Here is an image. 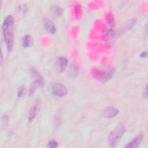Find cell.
<instances>
[{
  "label": "cell",
  "mask_w": 148,
  "mask_h": 148,
  "mask_svg": "<svg viewBox=\"0 0 148 148\" xmlns=\"http://www.w3.org/2000/svg\"><path fill=\"white\" fill-rule=\"evenodd\" d=\"M24 91H25V88H24V87H20V88L18 89V91H17V96H18V97H21V96L24 94Z\"/></svg>",
  "instance_id": "2e32d148"
},
{
  "label": "cell",
  "mask_w": 148,
  "mask_h": 148,
  "mask_svg": "<svg viewBox=\"0 0 148 148\" xmlns=\"http://www.w3.org/2000/svg\"><path fill=\"white\" fill-rule=\"evenodd\" d=\"M119 113V111L117 109L113 107H108L103 111V116L106 118H112L117 116Z\"/></svg>",
  "instance_id": "30bf717a"
},
{
  "label": "cell",
  "mask_w": 148,
  "mask_h": 148,
  "mask_svg": "<svg viewBox=\"0 0 148 148\" xmlns=\"http://www.w3.org/2000/svg\"><path fill=\"white\" fill-rule=\"evenodd\" d=\"M43 25L45 29L50 34H54L56 32V28L53 22L47 18L43 20Z\"/></svg>",
  "instance_id": "52a82bcc"
},
{
  "label": "cell",
  "mask_w": 148,
  "mask_h": 148,
  "mask_svg": "<svg viewBox=\"0 0 148 148\" xmlns=\"http://www.w3.org/2000/svg\"><path fill=\"white\" fill-rule=\"evenodd\" d=\"M68 64V60L65 57H60L57 58L56 61V67L57 71L60 73L64 72Z\"/></svg>",
  "instance_id": "8992f818"
},
{
  "label": "cell",
  "mask_w": 148,
  "mask_h": 148,
  "mask_svg": "<svg viewBox=\"0 0 148 148\" xmlns=\"http://www.w3.org/2000/svg\"><path fill=\"white\" fill-rule=\"evenodd\" d=\"M32 39L29 35H25L24 36L22 41V46L24 47H29L31 46Z\"/></svg>",
  "instance_id": "7c38bea8"
},
{
  "label": "cell",
  "mask_w": 148,
  "mask_h": 148,
  "mask_svg": "<svg viewBox=\"0 0 148 148\" xmlns=\"http://www.w3.org/2000/svg\"><path fill=\"white\" fill-rule=\"evenodd\" d=\"M136 23V20L135 19H132L131 20L129 23H128L126 25V27L123 29V32H126V31H128V30H130L131 28H132V27L135 25Z\"/></svg>",
  "instance_id": "4fadbf2b"
},
{
  "label": "cell",
  "mask_w": 148,
  "mask_h": 148,
  "mask_svg": "<svg viewBox=\"0 0 148 148\" xmlns=\"http://www.w3.org/2000/svg\"><path fill=\"white\" fill-rule=\"evenodd\" d=\"M143 140V135L142 134H139L135 136L130 142L127 143V145L125 146L128 148H133V147H138Z\"/></svg>",
  "instance_id": "9c48e42d"
},
{
  "label": "cell",
  "mask_w": 148,
  "mask_h": 148,
  "mask_svg": "<svg viewBox=\"0 0 148 148\" xmlns=\"http://www.w3.org/2000/svg\"><path fill=\"white\" fill-rule=\"evenodd\" d=\"M2 62H3V56H2V54H1V65H2Z\"/></svg>",
  "instance_id": "ffe728a7"
},
{
  "label": "cell",
  "mask_w": 148,
  "mask_h": 148,
  "mask_svg": "<svg viewBox=\"0 0 148 148\" xmlns=\"http://www.w3.org/2000/svg\"><path fill=\"white\" fill-rule=\"evenodd\" d=\"M51 15L54 17H58L61 16L63 10L61 8L58 6H53L50 9Z\"/></svg>",
  "instance_id": "8fae6325"
},
{
  "label": "cell",
  "mask_w": 148,
  "mask_h": 148,
  "mask_svg": "<svg viewBox=\"0 0 148 148\" xmlns=\"http://www.w3.org/2000/svg\"><path fill=\"white\" fill-rule=\"evenodd\" d=\"M44 84L43 80H39L35 79L30 85L29 89V95L31 96L34 94L36 90L38 88V87H43Z\"/></svg>",
  "instance_id": "ba28073f"
},
{
  "label": "cell",
  "mask_w": 148,
  "mask_h": 148,
  "mask_svg": "<svg viewBox=\"0 0 148 148\" xmlns=\"http://www.w3.org/2000/svg\"><path fill=\"white\" fill-rule=\"evenodd\" d=\"M71 75L72 77H75L77 75V69L75 65L71 66Z\"/></svg>",
  "instance_id": "5bb4252c"
},
{
  "label": "cell",
  "mask_w": 148,
  "mask_h": 148,
  "mask_svg": "<svg viewBox=\"0 0 148 148\" xmlns=\"http://www.w3.org/2000/svg\"><path fill=\"white\" fill-rule=\"evenodd\" d=\"M40 102L39 99H36L32 105L28 115V121L31 122L36 117L40 109Z\"/></svg>",
  "instance_id": "5b68a950"
},
{
  "label": "cell",
  "mask_w": 148,
  "mask_h": 148,
  "mask_svg": "<svg viewBox=\"0 0 148 148\" xmlns=\"http://www.w3.org/2000/svg\"><path fill=\"white\" fill-rule=\"evenodd\" d=\"M57 145H58L57 142L56 140H51L48 143V146L49 147L55 148V147H57Z\"/></svg>",
  "instance_id": "9a60e30c"
},
{
  "label": "cell",
  "mask_w": 148,
  "mask_h": 148,
  "mask_svg": "<svg viewBox=\"0 0 148 148\" xmlns=\"http://www.w3.org/2000/svg\"><path fill=\"white\" fill-rule=\"evenodd\" d=\"M51 92L53 95L58 97H63L66 95L67 89L65 86L60 83H53L51 85Z\"/></svg>",
  "instance_id": "277c9868"
},
{
  "label": "cell",
  "mask_w": 148,
  "mask_h": 148,
  "mask_svg": "<svg viewBox=\"0 0 148 148\" xmlns=\"http://www.w3.org/2000/svg\"><path fill=\"white\" fill-rule=\"evenodd\" d=\"M140 57H142V58H145L147 57V51H144V52H142L140 55Z\"/></svg>",
  "instance_id": "ac0fdd59"
},
{
  "label": "cell",
  "mask_w": 148,
  "mask_h": 148,
  "mask_svg": "<svg viewBox=\"0 0 148 148\" xmlns=\"http://www.w3.org/2000/svg\"><path fill=\"white\" fill-rule=\"evenodd\" d=\"M8 117L6 116H3L2 117V125L6 126L7 124H8Z\"/></svg>",
  "instance_id": "e0dca14e"
},
{
  "label": "cell",
  "mask_w": 148,
  "mask_h": 148,
  "mask_svg": "<svg viewBox=\"0 0 148 148\" xmlns=\"http://www.w3.org/2000/svg\"><path fill=\"white\" fill-rule=\"evenodd\" d=\"M125 132V128L123 124H120L109 135L108 143L110 147H114L120 141L122 136Z\"/></svg>",
  "instance_id": "7a4b0ae2"
},
{
  "label": "cell",
  "mask_w": 148,
  "mask_h": 148,
  "mask_svg": "<svg viewBox=\"0 0 148 148\" xmlns=\"http://www.w3.org/2000/svg\"><path fill=\"white\" fill-rule=\"evenodd\" d=\"M13 17L11 15L6 16L2 25V34L6 49L9 52L11 51L13 46Z\"/></svg>",
  "instance_id": "6da1fadb"
},
{
  "label": "cell",
  "mask_w": 148,
  "mask_h": 148,
  "mask_svg": "<svg viewBox=\"0 0 148 148\" xmlns=\"http://www.w3.org/2000/svg\"><path fill=\"white\" fill-rule=\"evenodd\" d=\"M114 72V69L110 68L105 71L98 70L97 73L95 75L97 76V79L100 80L101 82H105L112 77Z\"/></svg>",
  "instance_id": "3957f363"
},
{
  "label": "cell",
  "mask_w": 148,
  "mask_h": 148,
  "mask_svg": "<svg viewBox=\"0 0 148 148\" xmlns=\"http://www.w3.org/2000/svg\"><path fill=\"white\" fill-rule=\"evenodd\" d=\"M147 86H146V87H145V92H143V95L145 96V98H147Z\"/></svg>",
  "instance_id": "d6986e66"
}]
</instances>
